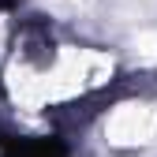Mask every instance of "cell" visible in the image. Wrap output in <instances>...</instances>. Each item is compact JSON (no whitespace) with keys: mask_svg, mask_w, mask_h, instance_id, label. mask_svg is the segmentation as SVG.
Instances as JSON below:
<instances>
[{"mask_svg":"<svg viewBox=\"0 0 157 157\" xmlns=\"http://www.w3.org/2000/svg\"><path fill=\"white\" fill-rule=\"evenodd\" d=\"M157 135V109L146 101H127L105 120V139L112 146H146Z\"/></svg>","mask_w":157,"mask_h":157,"instance_id":"7a4b0ae2","label":"cell"},{"mask_svg":"<svg viewBox=\"0 0 157 157\" xmlns=\"http://www.w3.org/2000/svg\"><path fill=\"white\" fill-rule=\"evenodd\" d=\"M135 52L142 56V60H157V34L153 30H142L135 37Z\"/></svg>","mask_w":157,"mask_h":157,"instance_id":"3957f363","label":"cell"},{"mask_svg":"<svg viewBox=\"0 0 157 157\" xmlns=\"http://www.w3.org/2000/svg\"><path fill=\"white\" fill-rule=\"evenodd\" d=\"M112 71V60L101 52H64L60 64H56V71L49 75V94H75V90H86L94 82H101V78Z\"/></svg>","mask_w":157,"mask_h":157,"instance_id":"6da1fadb","label":"cell"}]
</instances>
